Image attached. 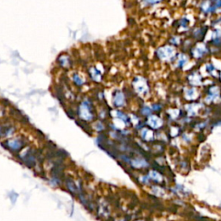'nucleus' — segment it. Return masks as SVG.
<instances>
[{
	"instance_id": "ddd939ff",
	"label": "nucleus",
	"mask_w": 221,
	"mask_h": 221,
	"mask_svg": "<svg viewBox=\"0 0 221 221\" xmlns=\"http://www.w3.org/2000/svg\"><path fill=\"white\" fill-rule=\"evenodd\" d=\"M67 188H68V189H69V190H70L71 192L75 193L76 191H77V188L75 187V185H74L73 182V181H71V180H67Z\"/></svg>"
},
{
	"instance_id": "2eb2a0df",
	"label": "nucleus",
	"mask_w": 221,
	"mask_h": 221,
	"mask_svg": "<svg viewBox=\"0 0 221 221\" xmlns=\"http://www.w3.org/2000/svg\"><path fill=\"white\" fill-rule=\"evenodd\" d=\"M60 60H61V64L62 65L63 67H66L69 64V60L67 56H62Z\"/></svg>"
},
{
	"instance_id": "4468645a",
	"label": "nucleus",
	"mask_w": 221,
	"mask_h": 221,
	"mask_svg": "<svg viewBox=\"0 0 221 221\" xmlns=\"http://www.w3.org/2000/svg\"><path fill=\"white\" fill-rule=\"evenodd\" d=\"M73 81H74V83H75L77 86H82V85L84 84V81H83L81 78V76L78 75V74H74V75H73Z\"/></svg>"
},
{
	"instance_id": "f257e3e1",
	"label": "nucleus",
	"mask_w": 221,
	"mask_h": 221,
	"mask_svg": "<svg viewBox=\"0 0 221 221\" xmlns=\"http://www.w3.org/2000/svg\"><path fill=\"white\" fill-rule=\"evenodd\" d=\"M156 55L160 60L164 62H171L176 58L175 49L172 46H168V45L159 48L156 50Z\"/></svg>"
},
{
	"instance_id": "f8f14e48",
	"label": "nucleus",
	"mask_w": 221,
	"mask_h": 221,
	"mask_svg": "<svg viewBox=\"0 0 221 221\" xmlns=\"http://www.w3.org/2000/svg\"><path fill=\"white\" fill-rule=\"evenodd\" d=\"M163 0H143V5L144 6H150V5H156V4H159L161 3Z\"/></svg>"
},
{
	"instance_id": "39448f33",
	"label": "nucleus",
	"mask_w": 221,
	"mask_h": 221,
	"mask_svg": "<svg viewBox=\"0 0 221 221\" xmlns=\"http://www.w3.org/2000/svg\"><path fill=\"white\" fill-rule=\"evenodd\" d=\"M6 144H7L6 149H12L14 151H18V150H20L23 147H24L25 143H24L23 140L16 138V139L10 140V141L6 142Z\"/></svg>"
},
{
	"instance_id": "7ed1b4c3",
	"label": "nucleus",
	"mask_w": 221,
	"mask_h": 221,
	"mask_svg": "<svg viewBox=\"0 0 221 221\" xmlns=\"http://www.w3.org/2000/svg\"><path fill=\"white\" fill-rule=\"evenodd\" d=\"M80 114L82 118H84L85 120H90L92 118V114L91 111V106L89 104V102L85 101L83 102L80 108Z\"/></svg>"
},
{
	"instance_id": "dca6fc26",
	"label": "nucleus",
	"mask_w": 221,
	"mask_h": 221,
	"mask_svg": "<svg viewBox=\"0 0 221 221\" xmlns=\"http://www.w3.org/2000/svg\"><path fill=\"white\" fill-rule=\"evenodd\" d=\"M170 43L172 44H174V45H178L180 43V39H179V37H174L170 40Z\"/></svg>"
},
{
	"instance_id": "9d476101",
	"label": "nucleus",
	"mask_w": 221,
	"mask_h": 221,
	"mask_svg": "<svg viewBox=\"0 0 221 221\" xmlns=\"http://www.w3.org/2000/svg\"><path fill=\"white\" fill-rule=\"evenodd\" d=\"M90 74L93 81H101V73L95 67H92L90 69Z\"/></svg>"
},
{
	"instance_id": "9b49d317",
	"label": "nucleus",
	"mask_w": 221,
	"mask_h": 221,
	"mask_svg": "<svg viewBox=\"0 0 221 221\" xmlns=\"http://www.w3.org/2000/svg\"><path fill=\"white\" fill-rule=\"evenodd\" d=\"M205 34H206V31H204L203 29L201 28H198L194 30L193 32V36L194 38L197 39V40H202L203 37L205 36Z\"/></svg>"
},
{
	"instance_id": "0eeeda50",
	"label": "nucleus",
	"mask_w": 221,
	"mask_h": 221,
	"mask_svg": "<svg viewBox=\"0 0 221 221\" xmlns=\"http://www.w3.org/2000/svg\"><path fill=\"white\" fill-rule=\"evenodd\" d=\"M113 102H114V104L117 106H122L124 105V103H125V96H124L122 92H116Z\"/></svg>"
},
{
	"instance_id": "6e6552de",
	"label": "nucleus",
	"mask_w": 221,
	"mask_h": 221,
	"mask_svg": "<svg viewBox=\"0 0 221 221\" xmlns=\"http://www.w3.org/2000/svg\"><path fill=\"white\" fill-rule=\"evenodd\" d=\"M188 62V57L184 54H181L180 55L177 56V67H183Z\"/></svg>"
},
{
	"instance_id": "423d86ee",
	"label": "nucleus",
	"mask_w": 221,
	"mask_h": 221,
	"mask_svg": "<svg viewBox=\"0 0 221 221\" xmlns=\"http://www.w3.org/2000/svg\"><path fill=\"white\" fill-rule=\"evenodd\" d=\"M200 10L205 14H212L216 11L215 8L212 4L211 0H205L204 2H202L200 5Z\"/></svg>"
},
{
	"instance_id": "f3484780",
	"label": "nucleus",
	"mask_w": 221,
	"mask_h": 221,
	"mask_svg": "<svg viewBox=\"0 0 221 221\" xmlns=\"http://www.w3.org/2000/svg\"><path fill=\"white\" fill-rule=\"evenodd\" d=\"M188 20L186 19V18H183V19L181 21V26H182V27L186 28V27H188Z\"/></svg>"
},
{
	"instance_id": "f03ea898",
	"label": "nucleus",
	"mask_w": 221,
	"mask_h": 221,
	"mask_svg": "<svg viewBox=\"0 0 221 221\" xmlns=\"http://www.w3.org/2000/svg\"><path fill=\"white\" fill-rule=\"evenodd\" d=\"M133 86H134L136 91L138 93H145L149 90V87H148L146 80L144 78L140 77V76L135 78L134 81H133Z\"/></svg>"
},
{
	"instance_id": "20e7f679",
	"label": "nucleus",
	"mask_w": 221,
	"mask_h": 221,
	"mask_svg": "<svg viewBox=\"0 0 221 221\" xmlns=\"http://www.w3.org/2000/svg\"><path fill=\"white\" fill-rule=\"evenodd\" d=\"M192 55L196 59H200V58L204 57L207 53H208V48L206 45L202 43H199L194 48H193L191 50Z\"/></svg>"
},
{
	"instance_id": "1a4fd4ad",
	"label": "nucleus",
	"mask_w": 221,
	"mask_h": 221,
	"mask_svg": "<svg viewBox=\"0 0 221 221\" xmlns=\"http://www.w3.org/2000/svg\"><path fill=\"white\" fill-rule=\"evenodd\" d=\"M189 81H190V83H191L192 85L196 86V85H199V84L200 83V81H201V77H200V75L196 72L193 73L192 74L190 75Z\"/></svg>"
}]
</instances>
